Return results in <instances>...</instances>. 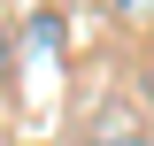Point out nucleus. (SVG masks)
<instances>
[{
	"mask_svg": "<svg viewBox=\"0 0 154 146\" xmlns=\"http://www.w3.org/2000/svg\"><path fill=\"white\" fill-rule=\"evenodd\" d=\"M100 146H146V138H131V131H116V138H100Z\"/></svg>",
	"mask_w": 154,
	"mask_h": 146,
	"instance_id": "obj_1",
	"label": "nucleus"
},
{
	"mask_svg": "<svg viewBox=\"0 0 154 146\" xmlns=\"http://www.w3.org/2000/svg\"><path fill=\"white\" fill-rule=\"evenodd\" d=\"M0 54H8V38H0Z\"/></svg>",
	"mask_w": 154,
	"mask_h": 146,
	"instance_id": "obj_2",
	"label": "nucleus"
}]
</instances>
